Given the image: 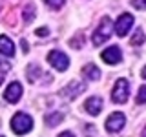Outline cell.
Masks as SVG:
<instances>
[{
	"label": "cell",
	"instance_id": "6da1fadb",
	"mask_svg": "<svg viewBox=\"0 0 146 137\" xmlns=\"http://www.w3.org/2000/svg\"><path fill=\"white\" fill-rule=\"evenodd\" d=\"M31 128H33V119L27 115V113L18 112L11 117V130L15 132L17 135L27 134V132H31Z\"/></svg>",
	"mask_w": 146,
	"mask_h": 137
},
{
	"label": "cell",
	"instance_id": "7a4b0ae2",
	"mask_svg": "<svg viewBox=\"0 0 146 137\" xmlns=\"http://www.w3.org/2000/svg\"><path fill=\"white\" fill-rule=\"evenodd\" d=\"M111 18L110 17H102V20H100L99 27L95 29L93 37H91V40H93V46H100L102 42H106V40L110 39V35H111Z\"/></svg>",
	"mask_w": 146,
	"mask_h": 137
},
{
	"label": "cell",
	"instance_id": "3957f363",
	"mask_svg": "<svg viewBox=\"0 0 146 137\" xmlns=\"http://www.w3.org/2000/svg\"><path fill=\"white\" fill-rule=\"evenodd\" d=\"M128 97H130V82H128L126 79H117L115 86H113L111 90V99L113 102L117 104H124Z\"/></svg>",
	"mask_w": 146,
	"mask_h": 137
},
{
	"label": "cell",
	"instance_id": "277c9868",
	"mask_svg": "<svg viewBox=\"0 0 146 137\" xmlns=\"http://www.w3.org/2000/svg\"><path fill=\"white\" fill-rule=\"evenodd\" d=\"M84 91H86L84 82H70V84H66L60 91H58V95H60L62 99H66V100H71V99L79 97L80 93H84Z\"/></svg>",
	"mask_w": 146,
	"mask_h": 137
},
{
	"label": "cell",
	"instance_id": "5b68a950",
	"mask_svg": "<svg viewBox=\"0 0 146 137\" xmlns=\"http://www.w3.org/2000/svg\"><path fill=\"white\" fill-rule=\"evenodd\" d=\"M48 62L51 64L55 70H58V71H66L68 66H70V59H68V55L62 53V51H57V49L49 51V55H48Z\"/></svg>",
	"mask_w": 146,
	"mask_h": 137
},
{
	"label": "cell",
	"instance_id": "8992f818",
	"mask_svg": "<svg viewBox=\"0 0 146 137\" xmlns=\"http://www.w3.org/2000/svg\"><path fill=\"white\" fill-rule=\"evenodd\" d=\"M124 122H126V117L124 113L121 112H115L111 113L108 119H106V130L110 132V134H115V132H121L122 128H124Z\"/></svg>",
	"mask_w": 146,
	"mask_h": 137
},
{
	"label": "cell",
	"instance_id": "52a82bcc",
	"mask_svg": "<svg viewBox=\"0 0 146 137\" xmlns=\"http://www.w3.org/2000/svg\"><path fill=\"white\" fill-rule=\"evenodd\" d=\"M131 26H133V15H130V13H122V15L117 18V22H115L117 35L119 37H124L128 31L131 29Z\"/></svg>",
	"mask_w": 146,
	"mask_h": 137
},
{
	"label": "cell",
	"instance_id": "ba28073f",
	"mask_svg": "<svg viewBox=\"0 0 146 137\" xmlns=\"http://www.w3.org/2000/svg\"><path fill=\"white\" fill-rule=\"evenodd\" d=\"M100 59H102L106 64H117L122 61V51L119 46H110L108 49H104L102 55H100Z\"/></svg>",
	"mask_w": 146,
	"mask_h": 137
},
{
	"label": "cell",
	"instance_id": "9c48e42d",
	"mask_svg": "<svg viewBox=\"0 0 146 137\" xmlns=\"http://www.w3.org/2000/svg\"><path fill=\"white\" fill-rule=\"evenodd\" d=\"M22 97V84L20 82H17V80H13L11 84L7 86V90H6V93H4V99L7 100V102H18Z\"/></svg>",
	"mask_w": 146,
	"mask_h": 137
},
{
	"label": "cell",
	"instance_id": "30bf717a",
	"mask_svg": "<svg viewBox=\"0 0 146 137\" xmlns=\"http://www.w3.org/2000/svg\"><path fill=\"white\" fill-rule=\"evenodd\" d=\"M84 108H86V112H88L90 115H93V117L99 115L100 110H102V99L97 97V95H95V97H90L84 102Z\"/></svg>",
	"mask_w": 146,
	"mask_h": 137
},
{
	"label": "cell",
	"instance_id": "8fae6325",
	"mask_svg": "<svg viewBox=\"0 0 146 137\" xmlns=\"http://www.w3.org/2000/svg\"><path fill=\"white\" fill-rule=\"evenodd\" d=\"M0 53L6 55V57H13L15 55V44L6 35H0Z\"/></svg>",
	"mask_w": 146,
	"mask_h": 137
},
{
	"label": "cell",
	"instance_id": "7c38bea8",
	"mask_svg": "<svg viewBox=\"0 0 146 137\" xmlns=\"http://www.w3.org/2000/svg\"><path fill=\"white\" fill-rule=\"evenodd\" d=\"M62 119H64L62 113H58V112H51V113H46L44 122H46V124H48L49 128H53V126H57L58 122H62Z\"/></svg>",
	"mask_w": 146,
	"mask_h": 137
},
{
	"label": "cell",
	"instance_id": "4fadbf2b",
	"mask_svg": "<svg viewBox=\"0 0 146 137\" xmlns=\"http://www.w3.org/2000/svg\"><path fill=\"white\" fill-rule=\"evenodd\" d=\"M84 75L88 77L90 80H97V79H100V70L95 64H86L84 66Z\"/></svg>",
	"mask_w": 146,
	"mask_h": 137
},
{
	"label": "cell",
	"instance_id": "5bb4252c",
	"mask_svg": "<svg viewBox=\"0 0 146 137\" xmlns=\"http://www.w3.org/2000/svg\"><path fill=\"white\" fill-rule=\"evenodd\" d=\"M40 75H42V70H40L36 64H29V66H27V73H26V77H27V80H29V82H35Z\"/></svg>",
	"mask_w": 146,
	"mask_h": 137
},
{
	"label": "cell",
	"instance_id": "9a60e30c",
	"mask_svg": "<svg viewBox=\"0 0 146 137\" xmlns=\"http://www.w3.org/2000/svg\"><path fill=\"white\" fill-rule=\"evenodd\" d=\"M22 15H24V22L26 24H29V22H33L35 20V6L33 4H26L24 6V11H22Z\"/></svg>",
	"mask_w": 146,
	"mask_h": 137
},
{
	"label": "cell",
	"instance_id": "2e32d148",
	"mask_svg": "<svg viewBox=\"0 0 146 137\" xmlns=\"http://www.w3.org/2000/svg\"><path fill=\"white\" fill-rule=\"evenodd\" d=\"M146 40V37H144V31H143V27H137V31H135V35L131 37V46H141Z\"/></svg>",
	"mask_w": 146,
	"mask_h": 137
},
{
	"label": "cell",
	"instance_id": "e0dca14e",
	"mask_svg": "<svg viewBox=\"0 0 146 137\" xmlns=\"http://www.w3.org/2000/svg\"><path fill=\"white\" fill-rule=\"evenodd\" d=\"M70 46H71L73 49H79V48H82V46H84V35H82V33L75 35V37H73V39L70 40Z\"/></svg>",
	"mask_w": 146,
	"mask_h": 137
},
{
	"label": "cell",
	"instance_id": "ac0fdd59",
	"mask_svg": "<svg viewBox=\"0 0 146 137\" xmlns=\"http://www.w3.org/2000/svg\"><path fill=\"white\" fill-rule=\"evenodd\" d=\"M137 104H144L146 102V84L144 86H141V90H139V93H137Z\"/></svg>",
	"mask_w": 146,
	"mask_h": 137
},
{
	"label": "cell",
	"instance_id": "d6986e66",
	"mask_svg": "<svg viewBox=\"0 0 146 137\" xmlns=\"http://www.w3.org/2000/svg\"><path fill=\"white\" fill-rule=\"evenodd\" d=\"M44 2L48 4L51 9H60V7L64 6V2H66V0H44Z\"/></svg>",
	"mask_w": 146,
	"mask_h": 137
},
{
	"label": "cell",
	"instance_id": "ffe728a7",
	"mask_svg": "<svg viewBox=\"0 0 146 137\" xmlns=\"http://www.w3.org/2000/svg\"><path fill=\"white\" fill-rule=\"evenodd\" d=\"M131 6H133L135 9L144 11V9H146V0H131Z\"/></svg>",
	"mask_w": 146,
	"mask_h": 137
},
{
	"label": "cell",
	"instance_id": "44dd1931",
	"mask_svg": "<svg viewBox=\"0 0 146 137\" xmlns=\"http://www.w3.org/2000/svg\"><path fill=\"white\" fill-rule=\"evenodd\" d=\"M84 135L86 137H95V126H86V130H84Z\"/></svg>",
	"mask_w": 146,
	"mask_h": 137
},
{
	"label": "cell",
	"instance_id": "7402d4cb",
	"mask_svg": "<svg viewBox=\"0 0 146 137\" xmlns=\"http://www.w3.org/2000/svg\"><path fill=\"white\" fill-rule=\"evenodd\" d=\"M0 66L4 68V71H9V70H11V64H9V62H6L4 59H0Z\"/></svg>",
	"mask_w": 146,
	"mask_h": 137
},
{
	"label": "cell",
	"instance_id": "603a6c76",
	"mask_svg": "<svg viewBox=\"0 0 146 137\" xmlns=\"http://www.w3.org/2000/svg\"><path fill=\"white\" fill-rule=\"evenodd\" d=\"M48 33H49L48 27H38V29H36V35H38V37H46Z\"/></svg>",
	"mask_w": 146,
	"mask_h": 137
},
{
	"label": "cell",
	"instance_id": "cb8c5ba5",
	"mask_svg": "<svg viewBox=\"0 0 146 137\" xmlns=\"http://www.w3.org/2000/svg\"><path fill=\"white\" fill-rule=\"evenodd\" d=\"M58 137H75V135H73L71 132H62V134L58 135Z\"/></svg>",
	"mask_w": 146,
	"mask_h": 137
},
{
	"label": "cell",
	"instance_id": "d4e9b609",
	"mask_svg": "<svg viewBox=\"0 0 146 137\" xmlns=\"http://www.w3.org/2000/svg\"><path fill=\"white\" fill-rule=\"evenodd\" d=\"M22 49H24V51L27 53V44H26V40H22Z\"/></svg>",
	"mask_w": 146,
	"mask_h": 137
},
{
	"label": "cell",
	"instance_id": "484cf974",
	"mask_svg": "<svg viewBox=\"0 0 146 137\" xmlns=\"http://www.w3.org/2000/svg\"><path fill=\"white\" fill-rule=\"evenodd\" d=\"M141 75H143V79H146V68H144L143 71H141Z\"/></svg>",
	"mask_w": 146,
	"mask_h": 137
},
{
	"label": "cell",
	"instance_id": "4316f807",
	"mask_svg": "<svg viewBox=\"0 0 146 137\" xmlns=\"http://www.w3.org/2000/svg\"><path fill=\"white\" fill-rule=\"evenodd\" d=\"M4 77H6V75H4V73H0V84L4 82Z\"/></svg>",
	"mask_w": 146,
	"mask_h": 137
},
{
	"label": "cell",
	"instance_id": "83f0119b",
	"mask_svg": "<svg viewBox=\"0 0 146 137\" xmlns=\"http://www.w3.org/2000/svg\"><path fill=\"white\" fill-rule=\"evenodd\" d=\"M141 137H146V128L143 130V134H141Z\"/></svg>",
	"mask_w": 146,
	"mask_h": 137
},
{
	"label": "cell",
	"instance_id": "f1b7e54d",
	"mask_svg": "<svg viewBox=\"0 0 146 137\" xmlns=\"http://www.w3.org/2000/svg\"><path fill=\"white\" fill-rule=\"evenodd\" d=\"M0 137H4V135H0Z\"/></svg>",
	"mask_w": 146,
	"mask_h": 137
}]
</instances>
